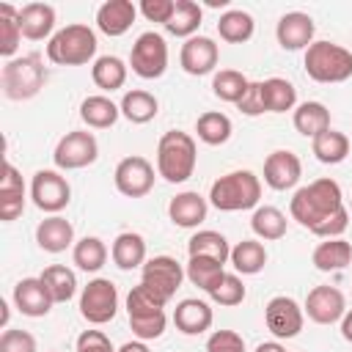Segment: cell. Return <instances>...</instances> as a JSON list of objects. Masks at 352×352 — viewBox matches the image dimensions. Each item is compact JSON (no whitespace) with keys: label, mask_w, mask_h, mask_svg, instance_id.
I'll return each instance as SVG.
<instances>
[{"label":"cell","mask_w":352,"mask_h":352,"mask_svg":"<svg viewBox=\"0 0 352 352\" xmlns=\"http://www.w3.org/2000/svg\"><path fill=\"white\" fill-rule=\"evenodd\" d=\"M341 206H344V192H341L338 182H333V179H314L311 184L300 187L292 195L289 212H292V220H297L302 228H308L314 234Z\"/></svg>","instance_id":"1"},{"label":"cell","mask_w":352,"mask_h":352,"mask_svg":"<svg viewBox=\"0 0 352 352\" xmlns=\"http://www.w3.org/2000/svg\"><path fill=\"white\" fill-rule=\"evenodd\" d=\"M195 162H198V148L192 135L182 132V129H170L160 138L157 143V173L170 182V184H182L195 173Z\"/></svg>","instance_id":"2"},{"label":"cell","mask_w":352,"mask_h":352,"mask_svg":"<svg viewBox=\"0 0 352 352\" xmlns=\"http://www.w3.org/2000/svg\"><path fill=\"white\" fill-rule=\"evenodd\" d=\"M261 198V182L253 170H231L212 182L209 204L220 212H242L256 209Z\"/></svg>","instance_id":"3"},{"label":"cell","mask_w":352,"mask_h":352,"mask_svg":"<svg viewBox=\"0 0 352 352\" xmlns=\"http://www.w3.org/2000/svg\"><path fill=\"white\" fill-rule=\"evenodd\" d=\"M96 33L82 25V22H74V25H66L60 28L50 44H47V58L58 66H85L94 60L96 55Z\"/></svg>","instance_id":"4"},{"label":"cell","mask_w":352,"mask_h":352,"mask_svg":"<svg viewBox=\"0 0 352 352\" xmlns=\"http://www.w3.org/2000/svg\"><path fill=\"white\" fill-rule=\"evenodd\" d=\"M44 82H47V69H44V60H41L38 52H30V55H22V58H11L0 72L3 94L11 102L33 99L44 88Z\"/></svg>","instance_id":"5"},{"label":"cell","mask_w":352,"mask_h":352,"mask_svg":"<svg viewBox=\"0 0 352 352\" xmlns=\"http://www.w3.org/2000/svg\"><path fill=\"white\" fill-rule=\"evenodd\" d=\"M302 66L314 82H344L352 77V52L336 41H314L305 50Z\"/></svg>","instance_id":"6"},{"label":"cell","mask_w":352,"mask_h":352,"mask_svg":"<svg viewBox=\"0 0 352 352\" xmlns=\"http://www.w3.org/2000/svg\"><path fill=\"white\" fill-rule=\"evenodd\" d=\"M99 157V143L94 138V132L88 129H72L66 132L55 151H52V162L58 170H80V168H88L94 165Z\"/></svg>","instance_id":"7"},{"label":"cell","mask_w":352,"mask_h":352,"mask_svg":"<svg viewBox=\"0 0 352 352\" xmlns=\"http://www.w3.org/2000/svg\"><path fill=\"white\" fill-rule=\"evenodd\" d=\"M129 66L138 77L143 80H157L168 69V44L160 33L146 30L135 38L132 52H129Z\"/></svg>","instance_id":"8"},{"label":"cell","mask_w":352,"mask_h":352,"mask_svg":"<svg viewBox=\"0 0 352 352\" xmlns=\"http://www.w3.org/2000/svg\"><path fill=\"white\" fill-rule=\"evenodd\" d=\"M118 311V289L110 278H94L80 292V316L91 324H107Z\"/></svg>","instance_id":"9"},{"label":"cell","mask_w":352,"mask_h":352,"mask_svg":"<svg viewBox=\"0 0 352 352\" xmlns=\"http://www.w3.org/2000/svg\"><path fill=\"white\" fill-rule=\"evenodd\" d=\"M184 278H187L184 267L173 256H154V258H146V264L140 267V283H146L165 302L176 294Z\"/></svg>","instance_id":"10"},{"label":"cell","mask_w":352,"mask_h":352,"mask_svg":"<svg viewBox=\"0 0 352 352\" xmlns=\"http://www.w3.org/2000/svg\"><path fill=\"white\" fill-rule=\"evenodd\" d=\"M113 182H116V190L126 198H143L151 192L154 187V165L140 157V154H132V157H124L116 170H113Z\"/></svg>","instance_id":"11"},{"label":"cell","mask_w":352,"mask_h":352,"mask_svg":"<svg viewBox=\"0 0 352 352\" xmlns=\"http://www.w3.org/2000/svg\"><path fill=\"white\" fill-rule=\"evenodd\" d=\"M30 198L41 212L58 214L72 201V187L58 170H36L30 182Z\"/></svg>","instance_id":"12"},{"label":"cell","mask_w":352,"mask_h":352,"mask_svg":"<svg viewBox=\"0 0 352 352\" xmlns=\"http://www.w3.org/2000/svg\"><path fill=\"white\" fill-rule=\"evenodd\" d=\"M264 322H267V330L275 336V338H294L300 330H302V322H305V311L300 308V302L294 297H286V294H278L267 302L264 308Z\"/></svg>","instance_id":"13"},{"label":"cell","mask_w":352,"mask_h":352,"mask_svg":"<svg viewBox=\"0 0 352 352\" xmlns=\"http://www.w3.org/2000/svg\"><path fill=\"white\" fill-rule=\"evenodd\" d=\"M302 311L316 324H336L346 314V300L336 286H314L305 297Z\"/></svg>","instance_id":"14"},{"label":"cell","mask_w":352,"mask_h":352,"mask_svg":"<svg viewBox=\"0 0 352 352\" xmlns=\"http://www.w3.org/2000/svg\"><path fill=\"white\" fill-rule=\"evenodd\" d=\"M314 33H316V25L305 11H289L275 25V38L289 52L308 50L314 44Z\"/></svg>","instance_id":"15"},{"label":"cell","mask_w":352,"mask_h":352,"mask_svg":"<svg viewBox=\"0 0 352 352\" xmlns=\"http://www.w3.org/2000/svg\"><path fill=\"white\" fill-rule=\"evenodd\" d=\"M217 60H220V50L214 44V38H209V36H192L182 44L179 63L192 77H204V74L214 72Z\"/></svg>","instance_id":"16"},{"label":"cell","mask_w":352,"mask_h":352,"mask_svg":"<svg viewBox=\"0 0 352 352\" xmlns=\"http://www.w3.org/2000/svg\"><path fill=\"white\" fill-rule=\"evenodd\" d=\"M302 176V162L289 148H275L264 160V182L272 190H292Z\"/></svg>","instance_id":"17"},{"label":"cell","mask_w":352,"mask_h":352,"mask_svg":"<svg viewBox=\"0 0 352 352\" xmlns=\"http://www.w3.org/2000/svg\"><path fill=\"white\" fill-rule=\"evenodd\" d=\"M16 311L22 316H30V319H38V316H47L55 305L52 294L47 292L44 280L41 278H22L16 286H14V294H11Z\"/></svg>","instance_id":"18"},{"label":"cell","mask_w":352,"mask_h":352,"mask_svg":"<svg viewBox=\"0 0 352 352\" xmlns=\"http://www.w3.org/2000/svg\"><path fill=\"white\" fill-rule=\"evenodd\" d=\"M212 322H214V314L206 300L187 297L173 308V324L184 336H201L212 327Z\"/></svg>","instance_id":"19"},{"label":"cell","mask_w":352,"mask_h":352,"mask_svg":"<svg viewBox=\"0 0 352 352\" xmlns=\"http://www.w3.org/2000/svg\"><path fill=\"white\" fill-rule=\"evenodd\" d=\"M138 16V6L132 0H107L96 8V28L104 36H124Z\"/></svg>","instance_id":"20"},{"label":"cell","mask_w":352,"mask_h":352,"mask_svg":"<svg viewBox=\"0 0 352 352\" xmlns=\"http://www.w3.org/2000/svg\"><path fill=\"white\" fill-rule=\"evenodd\" d=\"M206 212H209V201L195 190H184L173 195L168 204V217L179 228H198L206 220Z\"/></svg>","instance_id":"21"},{"label":"cell","mask_w":352,"mask_h":352,"mask_svg":"<svg viewBox=\"0 0 352 352\" xmlns=\"http://www.w3.org/2000/svg\"><path fill=\"white\" fill-rule=\"evenodd\" d=\"M25 212V182L19 170L6 162L3 165V179H0V220L11 223Z\"/></svg>","instance_id":"22"},{"label":"cell","mask_w":352,"mask_h":352,"mask_svg":"<svg viewBox=\"0 0 352 352\" xmlns=\"http://www.w3.org/2000/svg\"><path fill=\"white\" fill-rule=\"evenodd\" d=\"M36 245L47 253H63L74 245V226L60 214H50L36 226Z\"/></svg>","instance_id":"23"},{"label":"cell","mask_w":352,"mask_h":352,"mask_svg":"<svg viewBox=\"0 0 352 352\" xmlns=\"http://www.w3.org/2000/svg\"><path fill=\"white\" fill-rule=\"evenodd\" d=\"M19 28L22 36L30 41H41V38H52L55 33V8L50 3H28L19 8Z\"/></svg>","instance_id":"24"},{"label":"cell","mask_w":352,"mask_h":352,"mask_svg":"<svg viewBox=\"0 0 352 352\" xmlns=\"http://www.w3.org/2000/svg\"><path fill=\"white\" fill-rule=\"evenodd\" d=\"M110 258L118 270H138L146 264V239L135 231H124L110 245Z\"/></svg>","instance_id":"25"},{"label":"cell","mask_w":352,"mask_h":352,"mask_svg":"<svg viewBox=\"0 0 352 352\" xmlns=\"http://www.w3.org/2000/svg\"><path fill=\"white\" fill-rule=\"evenodd\" d=\"M118 116H121V107L104 94H94L80 102V118L91 129H107L118 121Z\"/></svg>","instance_id":"26"},{"label":"cell","mask_w":352,"mask_h":352,"mask_svg":"<svg viewBox=\"0 0 352 352\" xmlns=\"http://www.w3.org/2000/svg\"><path fill=\"white\" fill-rule=\"evenodd\" d=\"M311 261H314V267L319 272H338V270L349 267V261H352V245L344 236L324 239V242H319L314 248Z\"/></svg>","instance_id":"27"},{"label":"cell","mask_w":352,"mask_h":352,"mask_svg":"<svg viewBox=\"0 0 352 352\" xmlns=\"http://www.w3.org/2000/svg\"><path fill=\"white\" fill-rule=\"evenodd\" d=\"M292 124H294V129L302 135V138H316V135H322V132H327L330 129V110L322 104V102H302V104H297L294 107V113H292Z\"/></svg>","instance_id":"28"},{"label":"cell","mask_w":352,"mask_h":352,"mask_svg":"<svg viewBox=\"0 0 352 352\" xmlns=\"http://www.w3.org/2000/svg\"><path fill=\"white\" fill-rule=\"evenodd\" d=\"M121 116L126 118V121H132V124H148L151 118H157V113H160V102H157V96L154 94H148V91H143V88H132V91H126L124 96H121Z\"/></svg>","instance_id":"29"},{"label":"cell","mask_w":352,"mask_h":352,"mask_svg":"<svg viewBox=\"0 0 352 352\" xmlns=\"http://www.w3.org/2000/svg\"><path fill=\"white\" fill-rule=\"evenodd\" d=\"M349 138L338 129H327L311 140V151L322 165H338L349 157Z\"/></svg>","instance_id":"30"},{"label":"cell","mask_w":352,"mask_h":352,"mask_svg":"<svg viewBox=\"0 0 352 352\" xmlns=\"http://www.w3.org/2000/svg\"><path fill=\"white\" fill-rule=\"evenodd\" d=\"M201 19H204V8H201L195 0H176L173 16H170V22L165 25V30H168L170 36H179V38L187 41V38L198 36Z\"/></svg>","instance_id":"31"},{"label":"cell","mask_w":352,"mask_h":352,"mask_svg":"<svg viewBox=\"0 0 352 352\" xmlns=\"http://www.w3.org/2000/svg\"><path fill=\"white\" fill-rule=\"evenodd\" d=\"M91 80L96 88L113 94V91L124 88V82H126V63L118 55H102L91 66Z\"/></svg>","instance_id":"32"},{"label":"cell","mask_w":352,"mask_h":352,"mask_svg":"<svg viewBox=\"0 0 352 352\" xmlns=\"http://www.w3.org/2000/svg\"><path fill=\"white\" fill-rule=\"evenodd\" d=\"M187 253H190V256L214 258V261L226 264V261L231 258V245H228V239H226L220 231H209V228H204V231H195V234L190 236V242H187Z\"/></svg>","instance_id":"33"},{"label":"cell","mask_w":352,"mask_h":352,"mask_svg":"<svg viewBox=\"0 0 352 352\" xmlns=\"http://www.w3.org/2000/svg\"><path fill=\"white\" fill-rule=\"evenodd\" d=\"M253 30H256V22H253V16H250L248 11H242V8H228V11L220 14V19H217V33H220V38L228 41V44H245V41L253 36Z\"/></svg>","instance_id":"34"},{"label":"cell","mask_w":352,"mask_h":352,"mask_svg":"<svg viewBox=\"0 0 352 352\" xmlns=\"http://www.w3.org/2000/svg\"><path fill=\"white\" fill-rule=\"evenodd\" d=\"M231 267L242 275H258L267 264V250L258 239H242L231 248Z\"/></svg>","instance_id":"35"},{"label":"cell","mask_w":352,"mask_h":352,"mask_svg":"<svg viewBox=\"0 0 352 352\" xmlns=\"http://www.w3.org/2000/svg\"><path fill=\"white\" fill-rule=\"evenodd\" d=\"M195 132H198V140H204L206 146H223L231 132H234V124L226 113L220 110H206L198 116L195 121Z\"/></svg>","instance_id":"36"},{"label":"cell","mask_w":352,"mask_h":352,"mask_svg":"<svg viewBox=\"0 0 352 352\" xmlns=\"http://www.w3.org/2000/svg\"><path fill=\"white\" fill-rule=\"evenodd\" d=\"M250 228L258 239L275 242L286 236V214L278 206H256L250 217Z\"/></svg>","instance_id":"37"},{"label":"cell","mask_w":352,"mask_h":352,"mask_svg":"<svg viewBox=\"0 0 352 352\" xmlns=\"http://www.w3.org/2000/svg\"><path fill=\"white\" fill-rule=\"evenodd\" d=\"M267 113H286L297 107V88L283 77H270L261 82Z\"/></svg>","instance_id":"38"},{"label":"cell","mask_w":352,"mask_h":352,"mask_svg":"<svg viewBox=\"0 0 352 352\" xmlns=\"http://www.w3.org/2000/svg\"><path fill=\"white\" fill-rule=\"evenodd\" d=\"M38 278L44 280V286L55 302H69L77 294V275H74V270H69L63 264H50Z\"/></svg>","instance_id":"39"},{"label":"cell","mask_w":352,"mask_h":352,"mask_svg":"<svg viewBox=\"0 0 352 352\" xmlns=\"http://www.w3.org/2000/svg\"><path fill=\"white\" fill-rule=\"evenodd\" d=\"M72 261L82 272H99L107 261V245L99 236H82L72 248Z\"/></svg>","instance_id":"40"},{"label":"cell","mask_w":352,"mask_h":352,"mask_svg":"<svg viewBox=\"0 0 352 352\" xmlns=\"http://www.w3.org/2000/svg\"><path fill=\"white\" fill-rule=\"evenodd\" d=\"M22 41V28H19V8L3 3L0 6V55L3 58H14V52L19 50Z\"/></svg>","instance_id":"41"},{"label":"cell","mask_w":352,"mask_h":352,"mask_svg":"<svg viewBox=\"0 0 352 352\" xmlns=\"http://www.w3.org/2000/svg\"><path fill=\"white\" fill-rule=\"evenodd\" d=\"M248 85H250V80L236 69H220L212 77V94L217 99H223V102H231V104H236L245 96Z\"/></svg>","instance_id":"42"},{"label":"cell","mask_w":352,"mask_h":352,"mask_svg":"<svg viewBox=\"0 0 352 352\" xmlns=\"http://www.w3.org/2000/svg\"><path fill=\"white\" fill-rule=\"evenodd\" d=\"M223 267H226V264H220V261H214V258L190 256V261H187V267H184V275H187V280H190L192 286L209 292V289L217 283V278L226 272Z\"/></svg>","instance_id":"43"},{"label":"cell","mask_w":352,"mask_h":352,"mask_svg":"<svg viewBox=\"0 0 352 352\" xmlns=\"http://www.w3.org/2000/svg\"><path fill=\"white\" fill-rule=\"evenodd\" d=\"M206 294H209L212 302H217V305H223V308H234V305H239V302L245 300L248 292H245V283H242L239 275L223 272V275L217 278V283H214Z\"/></svg>","instance_id":"44"},{"label":"cell","mask_w":352,"mask_h":352,"mask_svg":"<svg viewBox=\"0 0 352 352\" xmlns=\"http://www.w3.org/2000/svg\"><path fill=\"white\" fill-rule=\"evenodd\" d=\"M162 308H165V300L157 297L146 283L132 286L126 294V314L129 316H151V314H160Z\"/></svg>","instance_id":"45"},{"label":"cell","mask_w":352,"mask_h":352,"mask_svg":"<svg viewBox=\"0 0 352 352\" xmlns=\"http://www.w3.org/2000/svg\"><path fill=\"white\" fill-rule=\"evenodd\" d=\"M165 311L160 314H151V316H129V327H132V336L140 338V341H154L165 333Z\"/></svg>","instance_id":"46"},{"label":"cell","mask_w":352,"mask_h":352,"mask_svg":"<svg viewBox=\"0 0 352 352\" xmlns=\"http://www.w3.org/2000/svg\"><path fill=\"white\" fill-rule=\"evenodd\" d=\"M0 352H38V346H36V338L28 330L8 327L0 336Z\"/></svg>","instance_id":"47"},{"label":"cell","mask_w":352,"mask_h":352,"mask_svg":"<svg viewBox=\"0 0 352 352\" xmlns=\"http://www.w3.org/2000/svg\"><path fill=\"white\" fill-rule=\"evenodd\" d=\"M206 352H245V338L234 330H214L206 338Z\"/></svg>","instance_id":"48"},{"label":"cell","mask_w":352,"mask_h":352,"mask_svg":"<svg viewBox=\"0 0 352 352\" xmlns=\"http://www.w3.org/2000/svg\"><path fill=\"white\" fill-rule=\"evenodd\" d=\"M173 8H176V0H143L140 3V14L148 19V22H160L162 28L170 22L173 16Z\"/></svg>","instance_id":"49"},{"label":"cell","mask_w":352,"mask_h":352,"mask_svg":"<svg viewBox=\"0 0 352 352\" xmlns=\"http://www.w3.org/2000/svg\"><path fill=\"white\" fill-rule=\"evenodd\" d=\"M74 352H116V346L110 344V338L102 330H82L77 336Z\"/></svg>","instance_id":"50"},{"label":"cell","mask_w":352,"mask_h":352,"mask_svg":"<svg viewBox=\"0 0 352 352\" xmlns=\"http://www.w3.org/2000/svg\"><path fill=\"white\" fill-rule=\"evenodd\" d=\"M236 110H239V113H245V116H261V113H267V107H264V91H261V82H250V85H248L245 96L236 102Z\"/></svg>","instance_id":"51"},{"label":"cell","mask_w":352,"mask_h":352,"mask_svg":"<svg viewBox=\"0 0 352 352\" xmlns=\"http://www.w3.org/2000/svg\"><path fill=\"white\" fill-rule=\"evenodd\" d=\"M346 226H349V209L346 206H341L338 212H333L314 234L316 236H322V239H336V236H341L344 231H346Z\"/></svg>","instance_id":"52"},{"label":"cell","mask_w":352,"mask_h":352,"mask_svg":"<svg viewBox=\"0 0 352 352\" xmlns=\"http://www.w3.org/2000/svg\"><path fill=\"white\" fill-rule=\"evenodd\" d=\"M116 352H148V346H146V341L135 338V341H126V344H121Z\"/></svg>","instance_id":"53"},{"label":"cell","mask_w":352,"mask_h":352,"mask_svg":"<svg viewBox=\"0 0 352 352\" xmlns=\"http://www.w3.org/2000/svg\"><path fill=\"white\" fill-rule=\"evenodd\" d=\"M341 336H344V341L352 344V311H346L341 319Z\"/></svg>","instance_id":"54"},{"label":"cell","mask_w":352,"mask_h":352,"mask_svg":"<svg viewBox=\"0 0 352 352\" xmlns=\"http://www.w3.org/2000/svg\"><path fill=\"white\" fill-rule=\"evenodd\" d=\"M253 352H286V349H283L278 341H264V344H258Z\"/></svg>","instance_id":"55"},{"label":"cell","mask_w":352,"mask_h":352,"mask_svg":"<svg viewBox=\"0 0 352 352\" xmlns=\"http://www.w3.org/2000/svg\"><path fill=\"white\" fill-rule=\"evenodd\" d=\"M349 212H352V201H349Z\"/></svg>","instance_id":"56"},{"label":"cell","mask_w":352,"mask_h":352,"mask_svg":"<svg viewBox=\"0 0 352 352\" xmlns=\"http://www.w3.org/2000/svg\"><path fill=\"white\" fill-rule=\"evenodd\" d=\"M50 352H55V349H50Z\"/></svg>","instance_id":"57"}]
</instances>
